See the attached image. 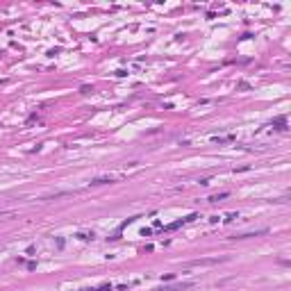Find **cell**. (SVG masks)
Segmentation results:
<instances>
[{"label":"cell","mask_w":291,"mask_h":291,"mask_svg":"<svg viewBox=\"0 0 291 291\" xmlns=\"http://www.w3.org/2000/svg\"><path fill=\"white\" fill-rule=\"evenodd\" d=\"M121 178H125L123 173H109V175H98L93 180L89 182V187H100V184H111V182L121 180Z\"/></svg>","instance_id":"6da1fadb"},{"label":"cell","mask_w":291,"mask_h":291,"mask_svg":"<svg viewBox=\"0 0 291 291\" xmlns=\"http://www.w3.org/2000/svg\"><path fill=\"white\" fill-rule=\"evenodd\" d=\"M266 228H259V230H255V232H243V234H234L232 239H250V237H259V234H266Z\"/></svg>","instance_id":"7a4b0ae2"},{"label":"cell","mask_w":291,"mask_h":291,"mask_svg":"<svg viewBox=\"0 0 291 291\" xmlns=\"http://www.w3.org/2000/svg\"><path fill=\"white\" fill-rule=\"evenodd\" d=\"M212 264H218V259H193L187 266H212Z\"/></svg>","instance_id":"3957f363"},{"label":"cell","mask_w":291,"mask_h":291,"mask_svg":"<svg viewBox=\"0 0 291 291\" xmlns=\"http://www.w3.org/2000/svg\"><path fill=\"white\" fill-rule=\"evenodd\" d=\"M228 196H230L228 191H221V193H214V196H209V198H207V203H218V200H225Z\"/></svg>","instance_id":"277c9868"},{"label":"cell","mask_w":291,"mask_h":291,"mask_svg":"<svg viewBox=\"0 0 291 291\" xmlns=\"http://www.w3.org/2000/svg\"><path fill=\"white\" fill-rule=\"evenodd\" d=\"M234 134H228V137H212V141L214 143H230V141H234Z\"/></svg>","instance_id":"5b68a950"},{"label":"cell","mask_w":291,"mask_h":291,"mask_svg":"<svg viewBox=\"0 0 291 291\" xmlns=\"http://www.w3.org/2000/svg\"><path fill=\"white\" fill-rule=\"evenodd\" d=\"M75 237H77L80 241H93V239H96V234H93V232H77Z\"/></svg>","instance_id":"8992f818"},{"label":"cell","mask_w":291,"mask_h":291,"mask_svg":"<svg viewBox=\"0 0 291 291\" xmlns=\"http://www.w3.org/2000/svg\"><path fill=\"white\" fill-rule=\"evenodd\" d=\"M182 225H184V218H180V221L171 223V225H166V228H164V232H173V230H178V228H182Z\"/></svg>","instance_id":"52a82bcc"},{"label":"cell","mask_w":291,"mask_h":291,"mask_svg":"<svg viewBox=\"0 0 291 291\" xmlns=\"http://www.w3.org/2000/svg\"><path fill=\"white\" fill-rule=\"evenodd\" d=\"M237 218H239V214H237V212H230V214H225L223 223H232V221H237Z\"/></svg>","instance_id":"ba28073f"},{"label":"cell","mask_w":291,"mask_h":291,"mask_svg":"<svg viewBox=\"0 0 291 291\" xmlns=\"http://www.w3.org/2000/svg\"><path fill=\"white\" fill-rule=\"evenodd\" d=\"M237 89H241V91H248L250 84H248V82H239V84H237Z\"/></svg>","instance_id":"9c48e42d"},{"label":"cell","mask_w":291,"mask_h":291,"mask_svg":"<svg viewBox=\"0 0 291 291\" xmlns=\"http://www.w3.org/2000/svg\"><path fill=\"white\" fill-rule=\"evenodd\" d=\"M91 91H93V86H89V84H84L80 89V93H91Z\"/></svg>","instance_id":"30bf717a"},{"label":"cell","mask_w":291,"mask_h":291,"mask_svg":"<svg viewBox=\"0 0 291 291\" xmlns=\"http://www.w3.org/2000/svg\"><path fill=\"white\" fill-rule=\"evenodd\" d=\"M96 291H111V284L105 282V284H100V289H96Z\"/></svg>","instance_id":"8fae6325"},{"label":"cell","mask_w":291,"mask_h":291,"mask_svg":"<svg viewBox=\"0 0 291 291\" xmlns=\"http://www.w3.org/2000/svg\"><path fill=\"white\" fill-rule=\"evenodd\" d=\"M196 218H198V214H189L187 218H184V225H187V223H191V221H196Z\"/></svg>","instance_id":"7c38bea8"},{"label":"cell","mask_w":291,"mask_h":291,"mask_svg":"<svg viewBox=\"0 0 291 291\" xmlns=\"http://www.w3.org/2000/svg\"><path fill=\"white\" fill-rule=\"evenodd\" d=\"M150 234H153V230H150V228H143V230H141V237H150Z\"/></svg>","instance_id":"4fadbf2b"},{"label":"cell","mask_w":291,"mask_h":291,"mask_svg":"<svg viewBox=\"0 0 291 291\" xmlns=\"http://www.w3.org/2000/svg\"><path fill=\"white\" fill-rule=\"evenodd\" d=\"M80 291H96V289H89V287H86V289H80Z\"/></svg>","instance_id":"5bb4252c"}]
</instances>
